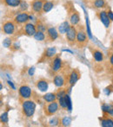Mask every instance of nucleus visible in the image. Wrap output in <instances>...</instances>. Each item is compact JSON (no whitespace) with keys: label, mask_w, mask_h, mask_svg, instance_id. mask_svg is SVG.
<instances>
[{"label":"nucleus","mask_w":113,"mask_h":127,"mask_svg":"<svg viewBox=\"0 0 113 127\" xmlns=\"http://www.w3.org/2000/svg\"><path fill=\"white\" fill-rule=\"evenodd\" d=\"M109 61H110V64L113 67V54H112V55H111L110 60H109Z\"/></svg>","instance_id":"obj_42"},{"label":"nucleus","mask_w":113,"mask_h":127,"mask_svg":"<svg viewBox=\"0 0 113 127\" xmlns=\"http://www.w3.org/2000/svg\"><path fill=\"white\" fill-rule=\"evenodd\" d=\"M85 10V19H86V30H87V34L89 38H92V35H91V27H90V21H89V17H88V14L86 12V10H85V8H83Z\"/></svg>","instance_id":"obj_24"},{"label":"nucleus","mask_w":113,"mask_h":127,"mask_svg":"<svg viewBox=\"0 0 113 127\" xmlns=\"http://www.w3.org/2000/svg\"><path fill=\"white\" fill-rule=\"evenodd\" d=\"M92 56H93V59L96 62H102L104 61V53L102 52L101 50H98V49H96V50L93 51L92 53Z\"/></svg>","instance_id":"obj_17"},{"label":"nucleus","mask_w":113,"mask_h":127,"mask_svg":"<svg viewBox=\"0 0 113 127\" xmlns=\"http://www.w3.org/2000/svg\"><path fill=\"white\" fill-rule=\"evenodd\" d=\"M70 26H71V25H70L69 23H68L67 21L62 23V24H60V26H59V28H58L59 33H60V34H65L66 32H67L68 29L70 28Z\"/></svg>","instance_id":"obj_23"},{"label":"nucleus","mask_w":113,"mask_h":127,"mask_svg":"<svg viewBox=\"0 0 113 127\" xmlns=\"http://www.w3.org/2000/svg\"><path fill=\"white\" fill-rule=\"evenodd\" d=\"M80 22V17L79 14L78 13L77 11H73L71 13L70 15V23H71V25L76 26L79 24Z\"/></svg>","instance_id":"obj_16"},{"label":"nucleus","mask_w":113,"mask_h":127,"mask_svg":"<svg viewBox=\"0 0 113 127\" xmlns=\"http://www.w3.org/2000/svg\"><path fill=\"white\" fill-rule=\"evenodd\" d=\"M98 17H99V20L102 22V24L105 25L106 29H108L111 25V19L108 17V13L105 10H101V11L98 12Z\"/></svg>","instance_id":"obj_8"},{"label":"nucleus","mask_w":113,"mask_h":127,"mask_svg":"<svg viewBox=\"0 0 113 127\" xmlns=\"http://www.w3.org/2000/svg\"><path fill=\"white\" fill-rule=\"evenodd\" d=\"M65 99H66V104H67V110L69 112H71L72 110V103H71V99L70 97L69 94H65Z\"/></svg>","instance_id":"obj_28"},{"label":"nucleus","mask_w":113,"mask_h":127,"mask_svg":"<svg viewBox=\"0 0 113 127\" xmlns=\"http://www.w3.org/2000/svg\"><path fill=\"white\" fill-rule=\"evenodd\" d=\"M56 54H57V49L54 47L52 48H48L44 52V56L48 59H51L52 57L56 56Z\"/></svg>","instance_id":"obj_20"},{"label":"nucleus","mask_w":113,"mask_h":127,"mask_svg":"<svg viewBox=\"0 0 113 127\" xmlns=\"http://www.w3.org/2000/svg\"><path fill=\"white\" fill-rule=\"evenodd\" d=\"M101 126L103 127H113V119L111 118H105L101 119Z\"/></svg>","instance_id":"obj_22"},{"label":"nucleus","mask_w":113,"mask_h":127,"mask_svg":"<svg viewBox=\"0 0 113 127\" xmlns=\"http://www.w3.org/2000/svg\"><path fill=\"white\" fill-rule=\"evenodd\" d=\"M46 33H47L48 37L50 38L51 41H55L58 38V32L57 31V30L53 27H50L46 30Z\"/></svg>","instance_id":"obj_15"},{"label":"nucleus","mask_w":113,"mask_h":127,"mask_svg":"<svg viewBox=\"0 0 113 127\" xmlns=\"http://www.w3.org/2000/svg\"><path fill=\"white\" fill-rule=\"evenodd\" d=\"M107 13H108L109 18L111 19V21H112V22H113V12L112 11V10H108V11H107Z\"/></svg>","instance_id":"obj_39"},{"label":"nucleus","mask_w":113,"mask_h":127,"mask_svg":"<svg viewBox=\"0 0 113 127\" xmlns=\"http://www.w3.org/2000/svg\"><path fill=\"white\" fill-rule=\"evenodd\" d=\"M112 48L113 49V40H112Z\"/></svg>","instance_id":"obj_44"},{"label":"nucleus","mask_w":113,"mask_h":127,"mask_svg":"<svg viewBox=\"0 0 113 127\" xmlns=\"http://www.w3.org/2000/svg\"><path fill=\"white\" fill-rule=\"evenodd\" d=\"M77 34H78V31H77L76 28H75L73 25L70 26V28L68 29L67 32L65 33V37H66V40H67L68 43H69L71 46L74 45L75 42H76Z\"/></svg>","instance_id":"obj_2"},{"label":"nucleus","mask_w":113,"mask_h":127,"mask_svg":"<svg viewBox=\"0 0 113 127\" xmlns=\"http://www.w3.org/2000/svg\"><path fill=\"white\" fill-rule=\"evenodd\" d=\"M34 38H35L37 41H40V42H41V41H44V39H45V35H44V32L37 30V31L36 32L35 35H34Z\"/></svg>","instance_id":"obj_26"},{"label":"nucleus","mask_w":113,"mask_h":127,"mask_svg":"<svg viewBox=\"0 0 113 127\" xmlns=\"http://www.w3.org/2000/svg\"><path fill=\"white\" fill-rule=\"evenodd\" d=\"M22 111L25 117L31 118L36 111V103L30 99H24L22 103Z\"/></svg>","instance_id":"obj_1"},{"label":"nucleus","mask_w":113,"mask_h":127,"mask_svg":"<svg viewBox=\"0 0 113 127\" xmlns=\"http://www.w3.org/2000/svg\"><path fill=\"white\" fill-rule=\"evenodd\" d=\"M3 3L7 6L15 8V7L20 5V3H22V0H3Z\"/></svg>","instance_id":"obj_19"},{"label":"nucleus","mask_w":113,"mask_h":127,"mask_svg":"<svg viewBox=\"0 0 113 127\" xmlns=\"http://www.w3.org/2000/svg\"><path fill=\"white\" fill-rule=\"evenodd\" d=\"M43 99H44V100L45 102H47V103H51V102L56 101L57 97V94H54V93H48V94H45L43 96Z\"/></svg>","instance_id":"obj_18"},{"label":"nucleus","mask_w":113,"mask_h":127,"mask_svg":"<svg viewBox=\"0 0 113 127\" xmlns=\"http://www.w3.org/2000/svg\"><path fill=\"white\" fill-rule=\"evenodd\" d=\"M18 94L23 99H29L32 95V91L27 85H22L18 88Z\"/></svg>","instance_id":"obj_4"},{"label":"nucleus","mask_w":113,"mask_h":127,"mask_svg":"<svg viewBox=\"0 0 113 127\" xmlns=\"http://www.w3.org/2000/svg\"><path fill=\"white\" fill-rule=\"evenodd\" d=\"M59 103L57 101H53L51 102V103H48V105L45 106V110H44V112L47 116H52L54 115L55 113H57V111L59 109Z\"/></svg>","instance_id":"obj_3"},{"label":"nucleus","mask_w":113,"mask_h":127,"mask_svg":"<svg viewBox=\"0 0 113 127\" xmlns=\"http://www.w3.org/2000/svg\"><path fill=\"white\" fill-rule=\"evenodd\" d=\"M0 120H1L2 124H7L9 121V115L8 112H5L1 114V117H0Z\"/></svg>","instance_id":"obj_30"},{"label":"nucleus","mask_w":113,"mask_h":127,"mask_svg":"<svg viewBox=\"0 0 113 127\" xmlns=\"http://www.w3.org/2000/svg\"><path fill=\"white\" fill-rule=\"evenodd\" d=\"M79 73H78V70H72L71 71V73L69 75V84L70 86H71V87H72L73 86L75 85V84L77 83V81L78 80V79H79Z\"/></svg>","instance_id":"obj_13"},{"label":"nucleus","mask_w":113,"mask_h":127,"mask_svg":"<svg viewBox=\"0 0 113 127\" xmlns=\"http://www.w3.org/2000/svg\"><path fill=\"white\" fill-rule=\"evenodd\" d=\"M7 83H8L9 87H10V88L12 89V90H16V86L14 85V83L11 81V80H7Z\"/></svg>","instance_id":"obj_38"},{"label":"nucleus","mask_w":113,"mask_h":127,"mask_svg":"<svg viewBox=\"0 0 113 127\" xmlns=\"http://www.w3.org/2000/svg\"><path fill=\"white\" fill-rule=\"evenodd\" d=\"M58 103H59V105H60L61 108L67 109V104H66L65 95L63 96V97H61V98H59V99H58Z\"/></svg>","instance_id":"obj_27"},{"label":"nucleus","mask_w":113,"mask_h":127,"mask_svg":"<svg viewBox=\"0 0 113 127\" xmlns=\"http://www.w3.org/2000/svg\"><path fill=\"white\" fill-rule=\"evenodd\" d=\"M0 89H1V90L3 89V85H2V83L0 84Z\"/></svg>","instance_id":"obj_43"},{"label":"nucleus","mask_w":113,"mask_h":127,"mask_svg":"<svg viewBox=\"0 0 113 127\" xmlns=\"http://www.w3.org/2000/svg\"><path fill=\"white\" fill-rule=\"evenodd\" d=\"M35 70H36L35 67H30V68H29V70H28L29 75H30V76H33V75H34V74H35Z\"/></svg>","instance_id":"obj_37"},{"label":"nucleus","mask_w":113,"mask_h":127,"mask_svg":"<svg viewBox=\"0 0 113 127\" xmlns=\"http://www.w3.org/2000/svg\"><path fill=\"white\" fill-rule=\"evenodd\" d=\"M61 68H62V60H61L60 56L56 55L51 62V69L53 73H57L60 71Z\"/></svg>","instance_id":"obj_7"},{"label":"nucleus","mask_w":113,"mask_h":127,"mask_svg":"<svg viewBox=\"0 0 113 127\" xmlns=\"http://www.w3.org/2000/svg\"><path fill=\"white\" fill-rule=\"evenodd\" d=\"M107 114H109L110 116H112V117H113V106H112L110 108V110H109V112H108V113Z\"/></svg>","instance_id":"obj_40"},{"label":"nucleus","mask_w":113,"mask_h":127,"mask_svg":"<svg viewBox=\"0 0 113 127\" xmlns=\"http://www.w3.org/2000/svg\"><path fill=\"white\" fill-rule=\"evenodd\" d=\"M61 124L63 126H69L71 124V117H64L61 120Z\"/></svg>","instance_id":"obj_29"},{"label":"nucleus","mask_w":113,"mask_h":127,"mask_svg":"<svg viewBox=\"0 0 113 127\" xmlns=\"http://www.w3.org/2000/svg\"><path fill=\"white\" fill-rule=\"evenodd\" d=\"M2 30L5 35H13L16 30V25L11 21H7L2 26Z\"/></svg>","instance_id":"obj_5"},{"label":"nucleus","mask_w":113,"mask_h":127,"mask_svg":"<svg viewBox=\"0 0 113 127\" xmlns=\"http://www.w3.org/2000/svg\"><path fill=\"white\" fill-rule=\"evenodd\" d=\"M53 83H54L55 87L60 88V87L64 86V84H65V80H64V76H63L62 74H56V75L54 76V78H53Z\"/></svg>","instance_id":"obj_14"},{"label":"nucleus","mask_w":113,"mask_h":127,"mask_svg":"<svg viewBox=\"0 0 113 127\" xmlns=\"http://www.w3.org/2000/svg\"><path fill=\"white\" fill-rule=\"evenodd\" d=\"M88 42L87 39V34L85 30H78V34H77V40L76 42L78 46L82 47V46L85 45Z\"/></svg>","instance_id":"obj_6"},{"label":"nucleus","mask_w":113,"mask_h":127,"mask_svg":"<svg viewBox=\"0 0 113 127\" xmlns=\"http://www.w3.org/2000/svg\"><path fill=\"white\" fill-rule=\"evenodd\" d=\"M44 0H34L31 3V9L35 13L43 12V6H44Z\"/></svg>","instance_id":"obj_11"},{"label":"nucleus","mask_w":113,"mask_h":127,"mask_svg":"<svg viewBox=\"0 0 113 127\" xmlns=\"http://www.w3.org/2000/svg\"><path fill=\"white\" fill-rule=\"evenodd\" d=\"M59 123H60V121H59V119H57V118H52V119H51V120L49 121L50 126H58Z\"/></svg>","instance_id":"obj_31"},{"label":"nucleus","mask_w":113,"mask_h":127,"mask_svg":"<svg viewBox=\"0 0 113 127\" xmlns=\"http://www.w3.org/2000/svg\"><path fill=\"white\" fill-rule=\"evenodd\" d=\"M106 6V3L105 0H95L94 1V7L97 9H102Z\"/></svg>","instance_id":"obj_25"},{"label":"nucleus","mask_w":113,"mask_h":127,"mask_svg":"<svg viewBox=\"0 0 113 127\" xmlns=\"http://www.w3.org/2000/svg\"><path fill=\"white\" fill-rule=\"evenodd\" d=\"M3 47H4V48H10V46H11V39L6 38L3 42Z\"/></svg>","instance_id":"obj_32"},{"label":"nucleus","mask_w":113,"mask_h":127,"mask_svg":"<svg viewBox=\"0 0 113 127\" xmlns=\"http://www.w3.org/2000/svg\"><path fill=\"white\" fill-rule=\"evenodd\" d=\"M105 94H111V89H110V87H106V88L105 89Z\"/></svg>","instance_id":"obj_41"},{"label":"nucleus","mask_w":113,"mask_h":127,"mask_svg":"<svg viewBox=\"0 0 113 127\" xmlns=\"http://www.w3.org/2000/svg\"><path fill=\"white\" fill-rule=\"evenodd\" d=\"M36 87L38 89L40 92L45 93L46 91L48 90V87H49V85H48V82L45 79H40L37 81L36 83Z\"/></svg>","instance_id":"obj_12"},{"label":"nucleus","mask_w":113,"mask_h":127,"mask_svg":"<svg viewBox=\"0 0 113 127\" xmlns=\"http://www.w3.org/2000/svg\"><path fill=\"white\" fill-rule=\"evenodd\" d=\"M24 31L25 35H29V36H34L36 32L37 31V27L31 23H26L24 27Z\"/></svg>","instance_id":"obj_10"},{"label":"nucleus","mask_w":113,"mask_h":127,"mask_svg":"<svg viewBox=\"0 0 113 127\" xmlns=\"http://www.w3.org/2000/svg\"><path fill=\"white\" fill-rule=\"evenodd\" d=\"M57 99H59V98H61V97H63V96H64L66 94V91L64 90V89H59L58 91H57Z\"/></svg>","instance_id":"obj_35"},{"label":"nucleus","mask_w":113,"mask_h":127,"mask_svg":"<svg viewBox=\"0 0 113 127\" xmlns=\"http://www.w3.org/2000/svg\"><path fill=\"white\" fill-rule=\"evenodd\" d=\"M111 107H112V105L104 104V105H102V110H103V112H105V113H108V112H109V110H110Z\"/></svg>","instance_id":"obj_36"},{"label":"nucleus","mask_w":113,"mask_h":127,"mask_svg":"<svg viewBox=\"0 0 113 127\" xmlns=\"http://www.w3.org/2000/svg\"><path fill=\"white\" fill-rule=\"evenodd\" d=\"M54 7V3L52 1H45L43 6V12L44 13H47V12L51 11Z\"/></svg>","instance_id":"obj_21"},{"label":"nucleus","mask_w":113,"mask_h":127,"mask_svg":"<svg viewBox=\"0 0 113 127\" xmlns=\"http://www.w3.org/2000/svg\"><path fill=\"white\" fill-rule=\"evenodd\" d=\"M37 30H39V31H43V32H44L45 30H47V29L45 28V26L44 25V24H42V23H38V24H37Z\"/></svg>","instance_id":"obj_33"},{"label":"nucleus","mask_w":113,"mask_h":127,"mask_svg":"<svg viewBox=\"0 0 113 127\" xmlns=\"http://www.w3.org/2000/svg\"><path fill=\"white\" fill-rule=\"evenodd\" d=\"M20 10H23V11H25L26 10L29 8V6H28V3H26L25 1H22V3H20Z\"/></svg>","instance_id":"obj_34"},{"label":"nucleus","mask_w":113,"mask_h":127,"mask_svg":"<svg viewBox=\"0 0 113 127\" xmlns=\"http://www.w3.org/2000/svg\"><path fill=\"white\" fill-rule=\"evenodd\" d=\"M29 20H30V15H29L28 13H26L25 11H24V12H22V13L17 15L15 17V18H14V22L17 24H26Z\"/></svg>","instance_id":"obj_9"}]
</instances>
